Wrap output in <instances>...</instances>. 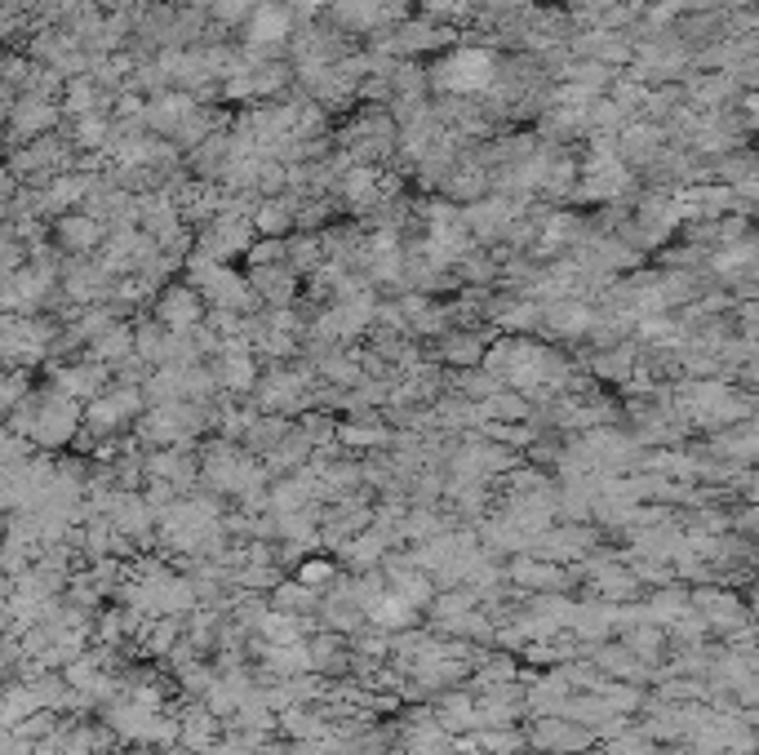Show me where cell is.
Instances as JSON below:
<instances>
[{
	"label": "cell",
	"instance_id": "1",
	"mask_svg": "<svg viewBox=\"0 0 759 755\" xmlns=\"http://www.w3.org/2000/svg\"><path fill=\"white\" fill-rule=\"evenodd\" d=\"M254 36H258V40L285 36V13H280V9H267V13H258V27H254Z\"/></svg>",
	"mask_w": 759,
	"mask_h": 755
}]
</instances>
